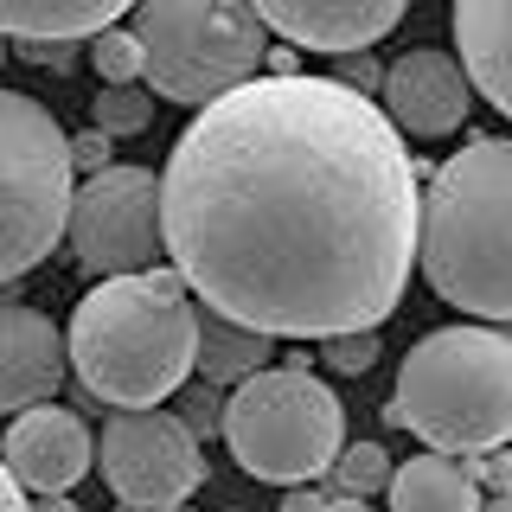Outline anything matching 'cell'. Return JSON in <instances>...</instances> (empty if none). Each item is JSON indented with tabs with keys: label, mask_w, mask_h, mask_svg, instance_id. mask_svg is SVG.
Returning a JSON list of instances; mask_svg holds the SVG:
<instances>
[{
	"label": "cell",
	"mask_w": 512,
	"mask_h": 512,
	"mask_svg": "<svg viewBox=\"0 0 512 512\" xmlns=\"http://www.w3.org/2000/svg\"><path fill=\"white\" fill-rule=\"evenodd\" d=\"M180 423L192 429V436H224V397H218V384H180Z\"/></svg>",
	"instance_id": "7402d4cb"
},
{
	"label": "cell",
	"mask_w": 512,
	"mask_h": 512,
	"mask_svg": "<svg viewBox=\"0 0 512 512\" xmlns=\"http://www.w3.org/2000/svg\"><path fill=\"white\" fill-rule=\"evenodd\" d=\"M455 52L468 84L512 116V0H455Z\"/></svg>",
	"instance_id": "5bb4252c"
},
{
	"label": "cell",
	"mask_w": 512,
	"mask_h": 512,
	"mask_svg": "<svg viewBox=\"0 0 512 512\" xmlns=\"http://www.w3.org/2000/svg\"><path fill=\"white\" fill-rule=\"evenodd\" d=\"M327 512H372V500H359V493H340V500H327Z\"/></svg>",
	"instance_id": "f546056e"
},
{
	"label": "cell",
	"mask_w": 512,
	"mask_h": 512,
	"mask_svg": "<svg viewBox=\"0 0 512 512\" xmlns=\"http://www.w3.org/2000/svg\"><path fill=\"white\" fill-rule=\"evenodd\" d=\"M154 122V90L141 84H103L90 103V128H103V135H141V128Z\"/></svg>",
	"instance_id": "ac0fdd59"
},
{
	"label": "cell",
	"mask_w": 512,
	"mask_h": 512,
	"mask_svg": "<svg viewBox=\"0 0 512 512\" xmlns=\"http://www.w3.org/2000/svg\"><path fill=\"white\" fill-rule=\"evenodd\" d=\"M135 7L141 0H0V32L7 39H96Z\"/></svg>",
	"instance_id": "2e32d148"
},
{
	"label": "cell",
	"mask_w": 512,
	"mask_h": 512,
	"mask_svg": "<svg viewBox=\"0 0 512 512\" xmlns=\"http://www.w3.org/2000/svg\"><path fill=\"white\" fill-rule=\"evenodd\" d=\"M0 461L13 468V480H20L26 493H71L77 480L90 474L96 442H90V429H84V416H77V410L32 404V410L13 416Z\"/></svg>",
	"instance_id": "8fae6325"
},
{
	"label": "cell",
	"mask_w": 512,
	"mask_h": 512,
	"mask_svg": "<svg viewBox=\"0 0 512 512\" xmlns=\"http://www.w3.org/2000/svg\"><path fill=\"white\" fill-rule=\"evenodd\" d=\"M269 32H282L295 52H372L404 20L410 0H250Z\"/></svg>",
	"instance_id": "7c38bea8"
},
{
	"label": "cell",
	"mask_w": 512,
	"mask_h": 512,
	"mask_svg": "<svg viewBox=\"0 0 512 512\" xmlns=\"http://www.w3.org/2000/svg\"><path fill=\"white\" fill-rule=\"evenodd\" d=\"M96 461H103L116 506L128 512H173L205 480L199 436L180 423V410H109Z\"/></svg>",
	"instance_id": "9c48e42d"
},
{
	"label": "cell",
	"mask_w": 512,
	"mask_h": 512,
	"mask_svg": "<svg viewBox=\"0 0 512 512\" xmlns=\"http://www.w3.org/2000/svg\"><path fill=\"white\" fill-rule=\"evenodd\" d=\"M90 64L103 84H141V39L135 26H103L90 39Z\"/></svg>",
	"instance_id": "d6986e66"
},
{
	"label": "cell",
	"mask_w": 512,
	"mask_h": 512,
	"mask_svg": "<svg viewBox=\"0 0 512 512\" xmlns=\"http://www.w3.org/2000/svg\"><path fill=\"white\" fill-rule=\"evenodd\" d=\"M333 480H340V493L372 500V493L391 487V455H384L378 442H352V448H340V461H333Z\"/></svg>",
	"instance_id": "ffe728a7"
},
{
	"label": "cell",
	"mask_w": 512,
	"mask_h": 512,
	"mask_svg": "<svg viewBox=\"0 0 512 512\" xmlns=\"http://www.w3.org/2000/svg\"><path fill=\"white\" fill-rule=\"evenodd\" d=\"M506 448H512V442H506Z\"/></svg>",
	"instance_id": "836d02e7"
},
{
	"label": "cell",
	"mask_w": 512,
	"mask_h": 512,
	"mask_svg": "<svg viewBox=\"0 0 512 512\" xmlns=\"http://www.w3.org/2000/svg\"><path fill=\"white\" fill-rule=\"evenodd\" d=\"M141 77L167 103H218L224 90L263 77L269 26L250 0H141L135 7Z\"/></svg>",
	"instance_id": "8992f818"
},
{
	"label": "cell",
	"mask_w": 512,
	"mask_h": 512,
	"mask_svg": "<svg viewBox=\"0 0 512 512\" xmlns=\"http://www.w3.org/2000/svg\"><path fill=\"white\" fill-rule=\"evenodd\" d=\"M71 135L26 90H0V282H20L71 224Z\"/></svg>",
	"instance_id": "52a82bcc"
},
{
	"label": "cell",
	"mask_w": 512,
	"mask_h": 512,
	"mask_svg": "<svg viewBox=\"0 0 512 512\" xmlns=\"http://www.w3.org/2000/svg\"><path fill=\"white\" fill-rule=\"evenodd\" d=\"M384 116L397 122V135H416V141H442L455 135L461 116L474 103V84L461 71L455 52H436V45H416L384 71V90H378Z\"/></svg>",
	"instance_id": "30bf717a"
},
{
	"label": "cell",
	"mask_w": 512,
	"mask_h": 512,
	"mask_svg": "<svg viewBox=\"0 0 512 512\" xmlns=\"http://www.w3.org/2000/svg\"><path fill=\"white\" fill-rule=\"evenodd\" d=\"M320 359L346 378H365L384 352H378V333H327V340H320Z\"/></svg>",
	"instance_id": "44dd1931"
},
{
	"label": "cell",
	"mask_w": 512,
	"mask_h": 512,
	"mask_svg": "<svg viewBox=\"0 0 512 512\" xmlns=\"http://www.w3.org/2000/svg\"><path fill=\"white\" fill-rule=\"evenodd\" d=\"M173 512H186V506H173Z\"/></svg>",
	"instance_id": "d6a6232c"
},
{
	"label": "cell",
	"mask_w": 512,
	"mask_h": 512,
	"mask_svg": "<svg viewBox=\"0 0 512 512\" xmlns=\"http://www.w3.org/2000/svg\"><path fill=\"white\" fill-rule=\"evenodd\" d=\"M0 512H32V500H26V487L13 480V468L0 461Z\"/></svg>",
	"instance_id": "4316f807"
},
{
	"label": "cell",
	"mask_w": 512,
	"mask_h": 512,
	"mask_svg": "<svg viewBox=\"0 0 512 512\" xmlns=\"http://www.w3.org/2000/svg\"><path fill=\"white\" fill-rule=\"evenodd\" d=\"M384 416L442 455H487L512 442V340L468 320L423 333L397 365Z\"/></svg>",
	"instance_id": "277c9868"
},
{
	"label": "cell",
	"mask_w": 512,
	"mask_h": 512,
	"mask_svg": "<svg viewBox=\"0 0 512 512\" xmlns=\"http://www.w3.org/2000/svg\"><path fill=\"white\" fill-rule=\"evenodd\" d=\"M282 512H327V500H320V493H314V480H301V487H288Z\"/></svg>",
	"instance_id": "83f0119b"
},
{
	"label": "cell",
	"mask_w": 512,
	"mask_h": 512,
	"mask_svg": "<svg viewBox=\"0 0 512 512\" xmlns=\"http://www.w3.org/2000/svg\"><path fill=\"white\" fill-rule=\"evenodd\" d=\"M109 141H116V135H103V128L71 135V167L84 173V180H90V173H103V167H116V160H109Z\"/></svg>",
	"instance_id": "cb8c5ba5"
},
{
	"label": "cell",
	"mask_w": 512,
	"mask_h": 512,
	"mask_svg": "<svg viewBox=\"0 0 512 512\" xmlns=\"http://www.w3.org/2000/svg\"><path fill=\"white\" fill-rule=\"evenodd\" d=\"M416 154L340 77H250L192 109L160 167L186 288L269 340L378 333L416 263Z\"/></svg>",
	"instance_id": "6da1fadb"
},
{
	"label": "cell",
	"mask_w": 512,
	"mask_h": 512,
	"mask_svg": "<svg viewBox=\"0 0 512 512\" xmlns=\"http://www.w3.org/2000/svg\"><path fill=\"white\" fill-rule=\"evenodd\" d=\"M391 512H480V480L468 455H442V448H423V455L397 461L391 487H384Z\"/></svg>",
	"instance_id": "9a60e30c"
},
{
	"label": "cell",
	"mask_w": 512,
	"mask_h": 512,
	"mask_svg": "<svg viewBox=\"0 0 512 512\" xmlns=\"http://www.w3.org/2000/svg\"><path fill=\"white\" fill-rule=\"evenodd\" d=\"M474 480H480V493L512 487V448H506V442H500V448H487V455L474 461Z\"/></svg>",
	"instance_id": "d4e9b609"
},
{
	"label": "cell",
	"mask_w": 512,
	"mask_h": 512,
	"mask_svg": "<svg viewBox=\"0 0 512 512\" xmlns=\"http://www.w3.org/2000/svg\"><path fill=\"white\" fill-rule=\"evenodd\" d=\"M340 84H352V90L372 96V90H384V71H378L365 52H340Z\"/></svg>",
	"instance_id": "484cf974"
},
{
	"label": "cell",
	"mask_w": 512,
	"mask_h": 512,
	"mask_svg": "<svg viewBox=\"0 0 512 512\" xmlns=\"http://www.w3.org/2000/svg\"><path fill=\"white\" fill-rule=\"evenodd\" d=\"M71 372L109 410H154L199 365V308L180 269L103 276L71 314Z\"/></svg>",
	"instance_id": "7a4b0ae2"
},
{
	"label": "cell",
	"mask_w": 512,
	"mask_h": 512,
	"mask_svg": "<svg viewBox=\"0 0 512 512\" xmlns=\"http://www.w3.org/2000/svg\"><path fill=\"white\" fill-rule=\"evenodd\" d=\"M269 359H276V340H269V333H256L231 314H212V308L199 314V365H192V372L205 384H244L250 372H263Z\"/></svg>",
	"instance_id": "e0dca14e"
},
{
	"label": "cell",
	"mask_w": 512,
	"mask_h": 512,
	"mask_svg": "<svg viewBox=\"0 0 512 512\" xmlns=\"http://www.w3.org/2000/svg\"><path fill=\"white\" fill-rule=\"evenodd\" d=\"M0 58H7V32H0Z\"/></svg>",
	"instance_id": "1f68e13d"
},
{
	"label": "cell",
	"mask_w": 512,
	"mask_h": 512,
	"mask_svg": "<svg viewBox=\"0 0 512 512\" xmlns=\"http://www.w3.org/2000/svg\"><path fill=\"white\" fill-rule=\"evenodd\" d=\"M13 58L64 77V71H77V39H13Z\"/></svg>",
	"instance_id": "603a6c76"
},
{
	"label": "cell",
	"mask_w": 512,
	"mask_h": 512,
	"mask_svg": "<svg viewBox=\"0 0 512 512\" xmlns=\"http://www.w3.org/2000/svg\"><path fill=\"white\" fill-rule=\"evenodd\" d=\"M64 365H71V346L52 327V314L7 301L0 308V410L20 416L32 404H52L64 384Z\"/></svg>",
	"instance_id": "4fadbf2b"
},
{
	"label": "cell",
	"mask_w": 512,
	"mask_h": 512,
	"mask_svg": "<svg viewBox=\"0 0 512 512\" xmlns=\"http://www.w3.org/2000/svg\"><path fill=\"white\" fill-rule=\"evenodd\" d=\"M480 512H512V487H500V493H487V500H480Z\"/></svg>",
	"instance_id": "4dcf8cb0"
},
{
	"label": "cell",
	"mask_w": 512,
	"mask_h": 512,
	"mask_svg": "<svg viewBox=\"0 0 512 512\" xmlns=\"http://www.w3.org/2000/svg\"><path fill=\"white\" fill-rule=\"evenodd\" d=\"M224 442L250 480L301 487L333 474L346 448V404L308 365H263L224 397Z\"/></svg>",
	"instance_id": "5b68a950"
},
{
	"label": "cell",
	"mask_w": 512,
	"mask_h": 512,
	"mask_svg": "<svg viewBox=\"0 0 512 512\" xmlns=\"http://www.w3.org/2000/svg\"><path fill=\"white\" fill-rule=\"evenodd\" d=\"M416 269L448 308L512 320V135H474L429 173Z\"/></svg>",
	"instance_id": "3957f363"
},
{
	"label": "cell",
	"mask_w": 512,
	"mask_h": 512,
	"mask_svg": "<svg viewBox=\"0 0 512 512\" xmlns=\"http://www.w3.org/2000/svg\"><path fill=\"white\" fill-rule=\"evenodd\" d=\"M32 512H77L71 493H32Z\"/></svg>",
	"instance_id": "f1b7e54d"
},
{
	"label": "cell",
	"mask_w": 512,
	"mask_h": 512,
	"mask_svg": "<svg viewBox=\"0 0 512 512\" xmlns=\"http://www.w3.org/2000/svg\"><path fill=\"white\" fill-rule=\"evenodd\" d=\"M71 263L90 282L103 276H135L154 269V256L167 250L160 231V180L148 167H103L71 192V224H64Z\"/></svg>",
	"instance_id": "ba28073f"
}]
</instances>
